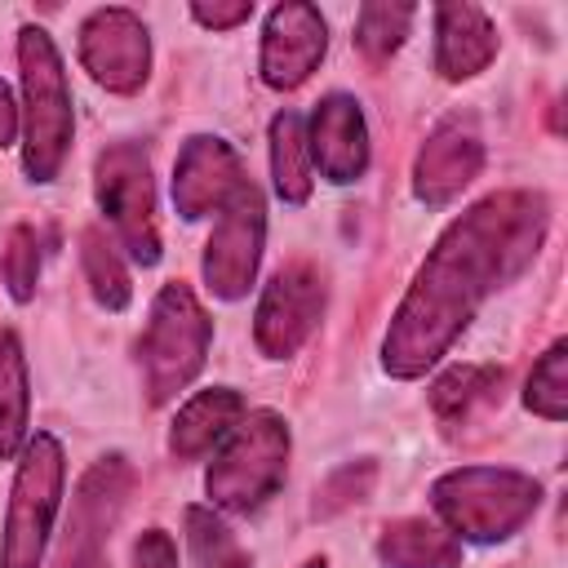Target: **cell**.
<instances>
[{"label": "cell", "mask_w": 568, "mask_h": 568, "mask_svg": "<svg viewBox=\"0 0 568 568\" xmlns=\"http://www.w3.org/2000/svg\"><path fill=\"white\" fill-rule=\"evenodd\" d=\"M306 151H311V169L333 186L364 178L368 124H364V111L351 93H328L315 102V111L306 120Z\"/></svg>", "instance_id": "cell-14"}, {"label": "cell", "mask_w": 568, "mask_h": 568, "mask_svg": "<svg viewBox=\"0 0 568 568\" xmlns=\"http://www.w3.org/2000/svg\"><path fill=\"white\" fill-rule=\"evenodd\" d=\"M0 275L13 302H31L36 297V280H40V235L27 222H13L0 248Z\"/></svg>", "instance_id": "cell-26"}, {"label": "cell", "mask_w": 568, "mask_h": 568, "mask_svg": "<svg viewBox=\"0 0 568 568\" xmlns=\"http://www.w3.org/2000/svg\"><path fill=\"white\" fill-rule=\"evenodd\" d=\"M18 129H22V106L13 102V93H9V84L0 80V146H13V138H18Z\"/></svg>", "instance_id": "cell-30"}, {"label": "cell", "mask_w": 568, "mask_h": 568, "mask_svg": "<svg viewBox=\"0 0 568 568\" xmlns=\"http://www.w3.org/2000/svg\"><path fill=\"white\" fill-rule=\"evenodd\" d=\"M302 568H328V559H324V555H315V559H306Z\"/></svg>", "instance_id": "cell-31"}, {"label": "cell", "mask_w": 568, "mask_h": 568, "mask_svg": "<svg viewBox=\"0 0 568 568\" xmlns=\"http://www.w3.org/2000/svg\"><path fill=\"white\" fill-rule=\"evenodd\" d=\"M479 169H484V142L475 124L457 115L439 120L413 160V195L430 209H444L479 178Z\"/></svg>", "instance_id": "cell-13"}, {"label": "cell", "mask_w": 568, "mask_h": 568, "mask_svg": "<svg viewBox=\"0 0 568 568\" xmlns=\"http://www.w3.org/2000/svg\"><path fill=\"white\" fill-rule=\"evenodd\" d=\"M31 382L13 328H0V462H13L31 439Z\"/></svg>", "instance_id": "cell-19"}, {"label": "cell", "mask_w": 568, "mask_h": 568, "mask_svg": "<svg viewBox=\"0 0 568 568\" xmlns=\"http://www.w3.org/2000/svg\"><path fill=\"white\" fill-rule=\"evenodd\" d=\"M262 240H266V204L262 191L253 182H244L226 209L213 222V235L204 244V284L213 288V297L222 302H240L253 280H257V262H262Z\"/></svg>", "instance_id": "cell-8"}, {"label": "cell", "mask_w": 568, "mask_h": 568, "mask_svg": "<svg viewBox=\"0 0 568 568\" xmlns=\"http://www.w3.org/2000/svg\"><path fill=\"white\" fill-rule=\"evenodd\" d=\"M213 342V320L200 306V297L191 293V284L169 280L155 302H151V320L142 328L138 342V364H142V386L151 404H169L178 390H186L209 355Z\"/></svg>", "instance_id": "cell-4"}, {"label": "cell", "mask_w": 568, "mask_h": 568, "mask_svg": "<svg viewBox=\"0 0 568 568\" xmlns=\"http://www.w3.org/2000/svg\"><path fill=\"white\" fill-rule=\"evenodd\" d=\"M191 18L200 22V27H209V31H231V27H240V22H248L253 18V0H195L191 4Z\"/></svg>", "instance_id": "cell-28"}, {"label": "cell", "mask_w": 568, "mask_h": 568, "mask_svg": "<svg viewBox=\"0 0 568 568\" xmlns=\"http://www.w3.org/2000/svg\"><path fill=\"white\" fill-rule=\"evenodd\" d=\"M133 568H178V546L164 528H146L133 541Z\"/></svg>", "instance_id": "cell-29"}, {"label": "cell", "mask_w": 568, "mask_h": 568, "mask_svg": "<svg viewBox=\"0 0 568 568\" xmlns=\"http://www.w3.org/2000/svg\"><path fill=\"white\" fill-rule=\"evenodd\" d=\"M408 22H413V4H399V0H368V4H359V13H355V44H359L368 58H390V53L404 44Z\"/></svg>", "instance_id": "cell-25"}, {"label": "cell", "mask_w": 568, "mask_h": 568, "mask_svg": "<svg viewBox=\"0 0 568 568\" xmlns=\"http://www.w3.org/2000/svg\"><path fill=\"white\" fill-rule=\"evenodd\" d=\"M124 488H129V466H124L120 457H102V462L80 479L75 519H71V537H67L62 568H106L102 537H106L111 524L120 519Z\"/></svg>", "instance_id": "cell-15"}, {"label": "cell", "mask_w": 568, "mask_h": 568, "mask_svg": "<svg viewBox=\"0 0 568 568\" xmlns=\"http://www.w3.org/2000/svg\"><path fill=\"white\" fill-rule=\"evenodd\" d=\"M524 404L546 422L568 417V342H550L546 355L532 364L528 386H524Z\"/></svg>", "instance_id": "cell-24"}, {"label": "cell", "mask_w": 568, "mask_h": 568, "mask_svg": "<svg viewBox=\"0 0 568 568\" xmlns=\"http://www.w3.org/2000/svg\"><path fill=\"white\" fill-rule=\"evenodd\" d=\"M430 506L457 541L493 546L537 515L541 484L510 466H457L430 484Z\"/></svg>", "instance_id": "cell-2"}, {"label": "cell", "mask_w": 568, "mask_h": 568, "mask_svg": "<svg viewBox=\"0 0 568 568\" xmlns=\"http://www.w3.org/2000/svg\"><path fill=\"white\" fill-rule=\"evenodd\" d=\"M497 53V31L479 4L448 0L435 9V71L444 80L479 75Z\"/></svg>", "instance_id": "cell-16"}, {"label": "cell", "mask_w": 568, "mask_h": 568, "mask_svg": "<svg viewBox=\"0 0 568 568\" xmlns=\"http://www.w3.org/2000/svg\"><path fill=\"white\" fill-rule=\"evenodd\" d=\"M284 470H288V426L280 413L257 408L244 413L240 426L222 439V453L204 475V493L213 510L248 515L280 493Z\"/></svg>", "instance_id": "cell-5"}, {"label": "cell", "mask_w": 568, "mask_h": 568, "mask_svg": "<svg viewBox=\"0 0 568 568\" xmlns=\"http://www.w3.org/2000/svg\"><path fill=\"white\" fill-rule=\"evenodd\" d=\"M244 413H248V408H244V395L231 390V386H209V390L191 395V399L178 408L173 426H169V453H173L178 462L204 457L213 444H222V439L240 426Z\"/></svg>", "instance_id": "cell-17"}, {"label": "cell", "mask_w": 568, "mask_h": 568, "mask_svg": "<svg viewBox=\"0 0 568 568\" xmlns=\"http://www.w3.org/2000/svg\"><path fill=\"white\" fill-rule=\"evenodd\" d=\"M377 559L386 568H457L462 541L430 519H395L377 537Z\"/></svg>", "instance_id": "cell-18"}, {"label": "cell", "mask_w": 568, "mask_h": 568, "mask_svg": "<svg viewBox=\"0 0 568 568\" xmlns=\"http://www.w3.org/2000/svg\"><path fill=\"white\" fill-rule=\"evenodd\" d=\"M497 386H501V368H493V364H457V368H448V373L435 377V386H430V408H435L439 422L457 426V422H466L470 408L484 404Z\"/></svg>", "instance_id": "cell-21"}, {"label": "cell", "mask_w": 568, "mask_h": 568, "mask_svg": "<svg viewBox=\"0 0 568 568\" xmlns=\"http://www.w3.org/2000/svg\"><path fill=\"white\" fill-rule=\"evenodd\" d=\"M324 275L311 262H288L280 266L262 297H257V315H253V342L266 359H288L302 351V342L315 333L320 315H324Z\"/></svg>", "instance_id": "cell-9"}, {"label": "cell", "mask_w": 568, "mask_h": 568, "mask_svg": "<svg viewBox=\"0 0 568 568\" xmlns=\"http://www.w3.org/2000/svg\"><path fill=\"white\" fill-rule=\"evenodd\" d=\"M93 195L102 217L115 231V244L138 262H160V226H155V182L151 160L138 142H111L93 160Z\"/></svg>", "instance_id": "cell-7"}, {"label": "cell", "mask_w": 568, "mask_h": 568, "mask_svg": "<svg viewBox=\"0 0 568 568\" xmlns=\"http://www.w3.org/2000/svg\"><path fill=\"white\" fill-rule=\"evenodd\" d=\"M328 53V27L315 4L306 0H284L266 13L262 27V58L257 71L271 89H297L311 80V71Z\"/></svg>", "instance_id": "cell-11"}, {"label": "cell", "mask_w": 568, "mask_h": 568, "mask_svg": "<svg viewBox=\"0 0 568 568\" xmlns=\"http://www.w3.org/2000/svg\"><path fill=\"white\" fill-rule=\"evenodd\" d=\"M373 475H377V470H373V462H351V466L333 470V475L324 479V488H320L315 510H320V515H333V510H342V506H351V501L368 497Z\"/></svg>", "instance_id": "cell-27"}, {"label": "cell", "mask_w": 568, "mask_h": 568, "mask_svg": "<svg viewBox=\"0 0 568 568\" xmlns=\"http://www.w3.org/2000/svg\"><path fill=\"white\" fill-rule=\"evenodd\" d=\"M550 231L541 191H497L470 204L426 253L382 342V368L399 382L422 377L448 355L479 306L519 280Z\"/></svg>", "instance_id": "cell-1"}, {"label": "cell", "mask_w": 568, "mask_h": 568, "mask_svg": "<svg viewBox=\"0 0 568 568\" xmlns=\"http://www.w3.org/2000/svg\"><path fill=\"white\" fill-rule=\"evenodd\" d=\"M67 488V457L62 444L49 430H36L18 453V475L4 510V537H0V568H40L44 546L53 532V519L62 510Z\"/></svg>", "instance_id": "cell-6"}, {"label": "cell", "mask_w": 568, "mask_h": 568, "mask_svg": "<svg viewBox=\"0 0 568 568\" xmlns=\"http://www.w3.org/2000/svg\"><path fill=\"white\" fill-rule=\"evenodd\" d=\"M248 178H244L235 146L213 133H195V138H186V146L178 151V164H173V209L186 222H200L209 213H222L226 200Z\"/></svg>", "instance_id": "cell-12"}, {"label": "cell", "mask_w": 568, "mask_h": 568, "mask_svg": "<svg viewBox=\"0 0 568 568\" xmlns=\"http://www.w3.org/2000/svg\"><path fill=\"white\" fill-rule=\"evenodd\" d=\"M18 71H22V173L31 182H53L71 151V89L58 58V44L44 27L18 31Z\"/></svg>", "instance_id": "cell-3"}, {"label": "cell", "mask_w": 568, "mask_h": 568, "mask_svg": "<svg viewBox=\"0 0 568 568\" xmlns=\"http://www.w3.org/2000/svg\"><path fill=\"white\" fill-rule=\"evenodd\" d=\"M80 67L106 93H138L151 75V36L133 9H93L80 22Z\"/></svg>", "instance_id": "cell-10"}, {"label": "cell", "mask_w": 568, "mask_h": 568, "mask_svg": "<svg viewBox=\"0 0 568 568\" xmlns=\"http://www.w3.org/2000/svg\"><path fill=\"white\" fill-rule=\"evenodd\" d=\"M271 182L284 204H306L315 186V169L306 151V120L288 106L271 120Z\"/></svg>", "instance_id": "cell-20"}, {"label": "cell", "mask_w": 568, "mask_h": 568, "mask_svg": "<svg viewBox=\"0 0 568 568\" xmlns=\"http://www.w3.org/2000/svg\"><path fill=\"white\" fill-rule=\"evenodd\" d=\"M80 262H84V280H89L93 302L106 306V311H124L129 297H133L129 266H124V257L115 253V244H111L98 226H89V231L80 235Z\"/></svg>", "instance_id": "cell-23"}, {"label": "cell", "mask_w": 568, "mask_h": 568, "mask_svg": "<svg viewBox=\"0 0 568 568\" xmlns=\"http://www.w3.org/2000/svg\"><path fill=\"white\" fill-rule=\"evenodd\" d=\"M182 528H186V550L195 568H248V550L213 506H186Z\"/></svg>", "instance_id": "cell-22"}]
</instances>
